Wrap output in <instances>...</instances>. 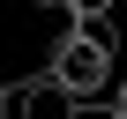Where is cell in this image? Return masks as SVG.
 I'll use <instances>...</instances> for the list:
<instances>
[{
	"label": "cell",
	"instance_id": "6da1fadb",
	"mask_svg": "<svg viewBox=\"0 0 127 119\" xmlns=\"http://www.w3.org/2000/svg\"><path fill=\"white\" fill-rule=\"evenodd\" d=\"M60 89H67L75 104H90V97H105V89H120L112 82V45H97L90 30H67V37H60L52 45V67H45Z\"/></svg>",
	"mask_w": 127,
	"mask_h": 119
},
{
	"label": "cell",
	"instance_id": "7a4b0ae2",
	"mask_svg": "<svg viewBox=\"0 0 127 119\" xmlns=\"http://www.w3.org/2000/svg\"><path fill=\"white\" fill-rule=\"evenodd\" d=\"M23 119H82V104L60 89L52 75H30L23 82Z\"/></svg>",
	"mask_w": 127,
	"mask_h": 119
},
{
	"label": "cell",
	"instance_id": "3957f363",
	"mask_svg": "<svg viewBox=\"0 0 127 119\" xmlns=\"http://www.w3.org/2000/svg\"><path fill=\"white\" fill-rule=\"evenodd\" d=\"M67 15L75 22H97V15H112V0H67Z\"/></svg>",
	"mask_w": 127,
	"mask_h": 119
},
{
	"label": "cell",
	"instance_id": "277c9868",
	"mask_svg": "<svg viewBox=\"0 0 127 119\" xmlns=\"http://www.w3.org/2000/svg\"><path fill=\"white\" fill-rule=\"evenodd\" d=\"M0 119H23V89L15 82H0Z\"/></svg>",
	"mask_w": 127,
	"mask_h": 119
},
{
	"label": "cell",
	"instance_id": "5b68a950",
	"mask_svg": "<svg viewBox=\"0 0 127 119\" xmlns=\"http://www.w3.org/2000/svg\"><path fill=\"white\" fill-rule=\"evenodd\" d=\"M112 119H127V75H120V89H112Z\"/></svg>",
	"mask_w": 127,
	"mask_h": 119
},
{
	"label": "cell",
	"instance_id": "8992f818",
	"mask_svg": "<svg viewBox=\"0 0 127 119\" xmlns=\"http://www.w3.org/2000/svg\"><path fill=\"white\" fill-rule=\"evenodd\" d=\"M37 8H67V0H37Z\"/></svg>",
	"mask_w": 127,
	"mask_h": 119
},
{
	"label": "cell",
	"instance_id": "52a82bcc",
	"mask_svg": "<svg viewBox=\"0 0 127 119\" xmlns=\"http://www.w3.org/2000/svg\"><path fill=\"white\" fill-rule=\"evenodd\" d=\"M82 119H90V112H82Z\"/></svg>",
	"mask_w": 127,
	"mask_h": 119
}]
</instances>
